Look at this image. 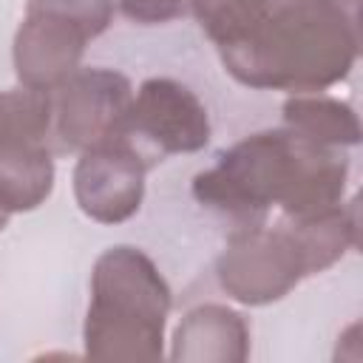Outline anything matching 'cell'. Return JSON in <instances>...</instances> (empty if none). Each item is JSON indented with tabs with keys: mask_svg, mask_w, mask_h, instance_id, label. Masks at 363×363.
<instances>
[{
	"mask_svg": "<svg viewBox=\"0 0 363 363\" xmlns=\"http://www.w3.org/2000/svg\"><path fill=\"white\" fill-rule=\"evenodd\" d=\"M133 85L113 68H77L51 91L57 150H88L128 136Z\"/></svg>",
	"mask_w": 363,
	"mask_h": 363,
	"instance_id": "obj_6",
	"label": "cell"
},
{
	"mask_svg": "<svg viewBox=\"0 0 363 363\" xmlns=\"http://www.w3.org/2000/svg\"><path fill=\"white\" fill-rule=\"evenodd\" d=\"M210 113L204 102L179 79L150 77L133 91L128 139L167 153H196L210 142Z\"/></svg>",
	"mask_w": 363,
	"mask_h": 363,
	"instance_id": "obj_7",
	"label": "cell"
},
{
	"mask_svg": "<svg viewBox=\"0 0 363 363\" xmlns=\"http://www.w3.org/2000/svg\"><path fill=\"white\" fill-rule=\"evenodd\" d=\"M26 6H40L57 14H65L82 23L94 37L108 31V26L113 23V9H116L113 0H26Z\"/></svg>",
	"mask_w": 363,
	"mask_h": 363,
	"instance_id": "obj_13",
	"label": "cell"
},
{
	"mask_svg": "<svg viewBox=\"0 0 363 363\" xmlns=\"http://www.w3.org/2000/svg\"><path fill=\"white\" fill-rule=\"evenodd\" d=\"M170 357L190 363H241L250 357V326L230 306H193L173 332Z\"/></svg>",
	"mask_w": 363,
	"mask_h": 363,
	"instance_id": "obj_10",
	"label": "cell"
},
{
	"mask_svg": "<svg viewBox=\"0 0 363 363\" xmlns=\"http://www.w3.org/2000/svg\"><path fill=\"white\" fill-rule=\"evenodd\" d=\"M91 40L94 34L82 23L51 9L26 6L11 45L14 74L20 85L34 91H54L79 68V60Z\"/></svg>",
	"mask_w": 363,
	"mask_h": 363,
	"instance_id": "obj_9",
	"label": "cell"
},
{
	"mask_svg": "<svg viewBox=\"0 0 363 363\" xmlns=\"http://www.w3.org/2000/svg\"><path fill=\"white\" fill-rule=\"evenodd\" d=\"M9 218H11V210H9V207H6L3 201H0V233L6 230V224H9Z\"/></svg>",
	"mask_w": 363,
	"mask_h": 363,
	"instance_id": "obj_15",
	"label": "cell"
},
{
	"mask_svg": "<svg viewBox=\"0 0 363 363\" xmlns=\"http://www.w3.org/2000/svg\"><path fill=\"white\" fill-rule=\"evenodd\" d=\"M51 91L0 94V201L11 213L45 204L54 190Z\"/></svg>",
	"mask_w": 363,
	"mask_h": 363,
	"instance_id": "obj_4",
	"label": "cell"
},
{
	"mask_svg": "<svg viewBox=\"0 0 363 363\" xmlns=\"http://www.w3.org/2000/svg\"><path fill=\"white\" fill-rule=\"evenodd\" d=\"M170 303L164 275L139 247H108L91 269L82 326L85 354L96 360H159Z\"/></svg>",
	"mask_w": 363,
	"mask_h": 363,
	"instance_id": "obj_3",
	"label": "cell"
},
{
	"mask_svg": "<svg viewBox=\"0 0 363 363\" xmlns=\"http://www.w3.org/2000/svg\"><path fill=\"white\" fill-rule=\"evenodd\" d=\"M295 0H190L201 31L221 51L250 37L261 23Z\"/></svg>",
	"mask_w": 363,
	"mask_h": 363,
	"instance_id": "obj_12",
	"label": "cell"
},
{
	"mask_svg": "<svg viewBox=\"0 0 363 363\" xmlns=\"http://www.w3.org/2000/svg\"><path fill=\"white\" fill-rule=\"evenodd\" d=\"M315 275L289 221L278 227H241L216 261L218 286L244 306H267Z\"/></svg>",
	"mask_w": 363,
	"mask_h": 363,
	"instance_id": "obj_5",
	"label": "cell"
},
{
	"mask_svg": "<svg viewBox=\"0 0 363 363\" xmlns=\"http://www.w3.org/2000/svg\"><path fill=\"white\" fill-rule=\"evenodd\" d=\"M218 57L250 88L323 91L346 79L360 57V0H295Z\"/></svg>",
	"mask_w": 363,
	"mask_h": 363,
	"instance_id": "obj_2",
	"label": "cell"
},
{
	"mask_svg": "<svg viewBox=\"0 0 363 363\" xmlns=\"http://www.w3.org/2000/svg\"><path fill=\"white\" fill-rule=\"evenodd\" d=\"M284 128L315 145L337 150L360 142V122L354 108L320 91L289 94V99L284 102Z\"/></svg>",
	"mask_w": 363,
	"mask_h": 363,
	"instance_id": "obj_11",
	"label": "cell"
},
{
	"mask_svg": "<svg viewBox=\"0 0 363 363\" xmlns=\"http://www.w3.org/2000/svg\"><path fill=\"white\" fill-rule=\"evenodd\" d=\"M147 162L125 136L79 153L74 167V199L99 224H122L139 213Z\"/></svg>",
	"mask_w": 363,
	"mask_h": 363,
	"instance_id": "obj_8",
	"label": "cell"
},
{
	"mask_svg": "<svg viewBox=\"0 0 363 363\" xmlns=\"http://www.w3.org/2000/svg\"><path fill=\"white\" fill-rule=\"evenodd\" d=\"M349 162L337 147L315 145L289 128L258 130L235 142L193 179L199 204L230 216L238 227L261 224L269 207L303 218L343 204Z\"/></svg>",
	"mask_w": 363,
	"mask_h": 363,
	"instance_id": "obj_1",
	"label": "cell"
},
{
	"mask_svg": "<svg viewBox=\"0 0 363 363\" xmlns=\"http://www.w3.org/2000/svg\"><path fill=\"white\" fill-rule=\"evenodd\" d=\"M119 11L139 26H162L182 17L190 9V0H116Z\"/></svg>",
	"mask_w": 363,
	"mask_h": 363,
	"instance_id": "obj_14",
	"label": "cell"
}]
</instances>
